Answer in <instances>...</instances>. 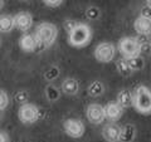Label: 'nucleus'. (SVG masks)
I'll list each match as a JSON object with an SVG mask.
<instances>
[{"label":"nucleus","instance_id":"obj_21","mask_svg":"<svg viewBox=\"0 0 151 142\" xmlns=\"http://www.w3.org/2000/svg\"><path fill=\"white\" fill-rule=\"evenodd\" d=\"M0 142H9V137L8 135H5V132H1L0 135Z\"/></svg>","mask_w":151,"mask_h":142},{"label":"nucleus","instance_id":"obj_7","mask_svg":"<svg viewBox=\"0 0 151 142\" xmlns=\"http://www.w3.org/2000/svg\"><path fill=\"white\" fill-rule=\"evenodd\" d=\"M86 117L87 120L93 125H100L106 120V111L105 107L98 105V103H92L86 108Z\"/></svg>","mask_w":151,"mask_h":142},{"label":"nucleus","instance_id":"obj_14","mask_svg":"<svg viewBox=\"0 0 151 142\" xmlns=\"http://www.w3.org/2000/svg\"><path fill=\"white\" fill-rule=\"evenodd\" d=\"M79 89V84L76 79L73 78H67L63 80L62 83V91L65 93V94H69V96H73L78 92Z\"/></svg>","mask_w":151,"mask_h":142},{"label":"nucleus","instance_id":"obj_9","mask_svg":"<svg viewBox=\"0 0 151 142\" xmlns=\"http://www.w3.org/2000/svg\"><path fill=\"white\" fill-rule=\"evenodd\" d=\"M121 133H122V128L113 121L110 122V123H106L102 128V137L107 142L121 141Z\"/></svg>","mask_w":151,"mask_h":142},{"label":"nucleus","instance_id":"obj_10","mask_svg":"<svg viewBox=\"0 0 151 142\" xmlns=\"http://www.w3.org/2000/svg\"><path fill=\"white\" fill-rule=\"evenodd\" d=\"M134 29L136 33H139L141 35L151 34V16L141 15L136 18L134 22Z\"/></svg>","mask_w":151,"mask_h":142},{"label":"nucleus","instance_id":"obj_20","mask_svg":"<svg viewBox=\"0 0 151 142\" xmlns=\"http://www.w3.org/2000/svg\"><path fill=\"white\" fill-rule=\"evenodd\" d=\"M43 3L45 5L52 6V8H55V6H59L60 4L63 3V0H43Z\"/></svg>","mask_w":151,"mask_h":142},{"label":"nucleus","instance_id":"obj_8","mask_svg":"<svg viewBox=\"0 0 151 142\" xmlns=\"http://www.w3.org/2000/svg\"><path fill=\"white\" fill-rule=\"evenodd\" d=\"M64 132L72 138H79L84 133V125L81 120L77 118H68L63 123Z\"/></svg>","mask_w":151,"mask_h":142},{"label":"nucleus","instance_id":"obj_17","mask_svg":"<svg viewBox=\"0 0 151 142\" xmlns=\"http://www.w3.org/2000/svg\"><path fill=\"white\" fill-rule=\"evenodd\" d=\"M15 28V22L14 18L9 16V15H1L0 18V29L3 33H9Z\"/></svg>","mask_w":151,"mask_h":142},{"label":"nucleus","instance_id":"obj_22","mask_svg":"<svg viewBox=\"0 0 151 142\" xmlns=\"http://www.w3.org/2000/svg\"><path fill=\"white\" fill-rule=\"evenodd\" d=\"M147 6L149 9H151V0H147Z\"/></svg>","mask_w":151,"mask_h":142},{"label":"nucleus","instance_id":"obj_23","mask_svg":"<svg viewBox=\"0 0 151 142\" xmlns=\"http://www.w3.org/2000/svg\"><path fill=\"white\" fill-rule=\"evenodd\" d=\"M20 1H25V0H20Z\"/></svg>","mask_w":151,"mask_h":142},{"label":"nucleus","instance_id":"obj_5","mask_svg":"<svg viewBox=\"0 0 151 142\" xmlns=\"http://www.w3.org/2000/svg\"><path fill=\"white\" fill-rule=\"evenodd\" d=\"M116 47L110 42H102L94 48V58L100 63H110L115 59Z\"/></svg>","mask_w":151,"mask_h":142},{"label":"nucleus","instance_id":"obj_6","mask_svg":"<svg viewBox=\"0 0 151 142\" xmlns=\"http://www.w3.org/2000/svg\"><path fill=\"white\" fill-rule=\"evenodd\" d=\"M18 117L23 123H34L39 117V110L32 103H24L18 111Z\"/></svg>","mask_w":151,"mask_h":142},{"label":"nucleus","instance_id":"obj_3","mask_svg":"<svg viewBox=\"0 0 151 142\" xmlns=\"http://www.w3.org/2000/svg\"><path fill=\"white\" fill-rule=\"evenodd\" d=\"M35 37L38 39V43L43 47H49L54 43V40L57 39L58 35V29L54 24L52 23H40L35 29Z\"/></svg>","mask_w":151,"mask_h":142},{"label":"nucleus","instance_id":"obj_15","mask_svg":"<svg viewBox=\"0 0 151 142\" xmlns=\"http://www.w3.org/2000/svg\"><path fill=\"white\" fill-rule=\"evenodd\" d=\"M116 68H117V70L120 72V74L124 75V77L131 75L132 72H134V68H132L131 63L127 62V59H125V58L117 59V62H116Z\"/></svg>","mask_w":151,"mask_h":142},{"label":"nucleus","instance_id":"obj_12","mask_svg":"<svg viewBox=\"0 0 151 142\" xmlns=\"http://www.w3.org/2000/svg\"><path fill=\"white\" fill-rule=\"evenodd\" d=\"M105 111H106V117L108 120L116 122L122 117L124 107L119 102H110V103H107V106H105Z\"/></svg>","mask_w":151,"mask_h":142},{"label":"nucleus","instance_id":"obj_2","mask_svg":"<svg viewBox=\"0 0 151 142\" xmlns=\"http://www.w3.org/2000/svg\"><path fill=\"white\" fill-rule=\"evenodd\" d=\"M132 106L141 115H151V91L146 86H139L134 91Z\"/></svg>","mask_w":151,"mask_h":142},{"label":"nucleus","instance_id":"obj_11","mask_svg":"<svg viewBox=\"0 0 151 142\" xmlns=\"http://www.w3.org/2000/svg\"><path fill=\"white\" fill-rule=\"evenodd\" d=\"M14 22H15V28L22 32H27L30 29L33 24V18L28 11H20L14 16Z\"/></svg>","mask_w":151,"mask_h":142},{"label":"nucleus","instance_id":"obj_19","mask_svg":"<svg viewBox=\"0 0 151 142\" xmlns=\"http://www.w3.org/2000/svg\"><path fill=\"white\" fill-rule=\"evenodd\" d=\"M8 105H9V96L4 89H1V93H0V110L4 111L8 107Z\"/></svg>","mask_w":151,"mask_h":142},{"label":"nucleus","instance_id":"obj_4","mask_svg":"<svg viewBox=\"0 0 151 142\" xmlns=\"http://www.w3.org/2000/svg\"><path fill=\"white\" fill-rule=\"evenodd\" d=\"M119 52L125 59H136L140 55L141 44L134 37H125L119 42Z\"/></svg>","mask_w":151,"mask_h":142},{"label":"nucleus","instance_id":"obj_18","mask_svg":"<svg viewBox=\"0 0 151 142\" xmlns=\"http://www.w3.org/2000/svg\"><path fill=\"white\" fill-rule=\"evenodd\" d=\"M88 91H89V94H91V96H93V97L101 96V94L103 93V86H102L101 82L96 80V82H93L91 86H89Z\"/></svg>","mask_w":151,"mask_h":142},{"label":"nucleus","instance_id":"obj_16","mask_svg":"<svg viewBox=\"0 0 151 142\" xmlns=\"http://www.w3.org/2000/svg\"><path fill=\"white\" fill-rule=\"evenodd\" d=\"M117 102H119L124 108H127V107L132 106L134 97H132V94L130 93V91H127V89H122V91H120L119 94H117Z\"/></svg>","mask_w":151,"mask_h":142},{"label":"nucleus","instance_id":"obj_1","mask_svg":"<svg viewBox=\"0 0 151 142\" xmlns=\"http://www.w3.org/2000/svg\"><path fill=\"white\" fill-rule=\"evenodd\" d=\"M92 39V29L89 25L84 23H77L72 29L68 32V43L76 47V48H82L89 44Z\"/></svg>","mask_w":151,"mask_h":142},{"label":"nucleus","instance_id":"obj_13","mask_svg":"<svg viewBox=\"0 0 151 142\" xmlns=\"http://www.w3.org/2000/svg\"><path fill=\"white\" fill-rule=\"evenodd\" d=\"M19 45H20V48L24 52L30 53V52H34L37 49V47L39 45V43H38V39H37L35 34L34 35L24 34L20 39H19Z\"/></svg>","mask_w":151,"mask_h":142}]
</instances>
